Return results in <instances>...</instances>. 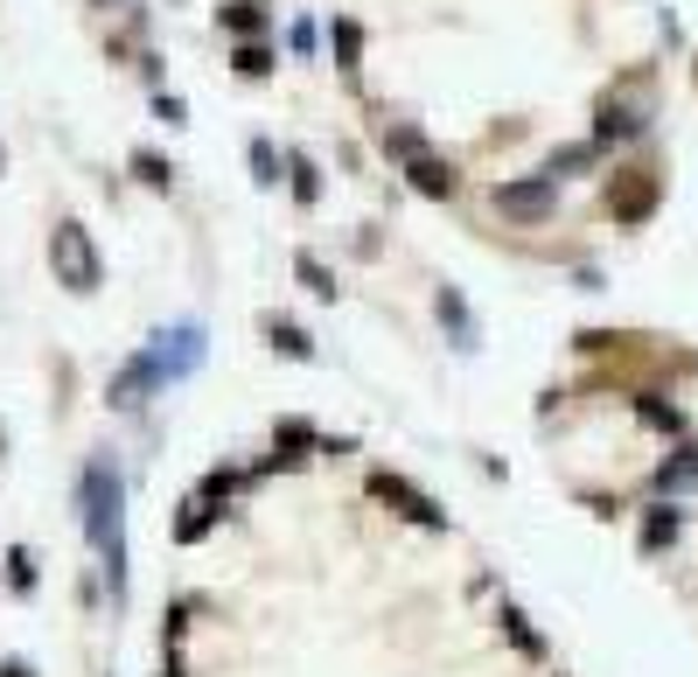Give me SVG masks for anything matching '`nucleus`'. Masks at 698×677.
I'll use <instances>...</instances> for the list:
<instances>
[{
	"mask_svg": "<svg viewBox=\"0 0 698 677\" xmlns=\"http://www.w3.org/2000/svg\"><path fill=\"white\" fill-rule=\"evenodd\" d=\"M85 524H91V544L106 552L112 566V587L126 580V503H119V475H112V461H91V475H85Z\"/></svg>",
	"mask_w": 698,
	"mask_h": 677,
	"instance_id": "obj_1",
	"label": "nucleus"
},
{
	"mask_svg": "<svg viewBox=\"0 0 698 677\" xmlns=\"http://www.w3.org/2000/svg\"><path fill=\"white\" fill-rule=\"evenodd\" d=\"M49 266H57V279L70 286V294H98V279H106L91 230L77 217H57V230H49Z\"/></svg>",
	"mask_w": 698,
	"mask_h": 677,
	"instance_id": "obj_2",
	"label": "nucleus"
},
{
	"mask_svg": "<svg viewBox=\"0 0 698 677\" xmlns=\"http://www.w3.org/2000/svg\"><path fill=\"white\" fill-rule=\"evenodd\" d=\"M657 203H663V175H657V161H622L608 175V217L615 224H650L657 217Z\"/></svg>",
	"mask_w": 698,
	"mask_h": 677,
	"instance_id": "obj_3",
	"label": "nucleus"
},
{
	"mask_svg": "<svg viewBox=\"0 0 698 677\" xmlns=\"http://www.w3.org/2000/svg\"><path fill=\"white\" fill-rule=\"evenodd\" d=\"M497 217L503 224H552L559 210V181L552 175H524V181H497Z\"/></svg>",
	"mask_w": 698,
	"mask_h": 677,
	"instance_id": "obj_4",
	"label": "nucleus"
},
{
	"mask_svg": "<svg viewBox=\"0 0 698 677\" xmlns=\"http://www.w3.org/2000/svg\"><path fill=\"white\" fill-rule=\"evenodd\" d=\"M371 497H377L384 510L412 517V524H426V531H441V524H448V510H441V503H426V497H420V489H412L405 475H392V468H377V475H371Z\"/></svg>",
	"mask_w": 698,
	"mask_h": 677,
	"instance_id": "obj_5",
	"label": "nucleus"
},
{
	"mask_svg": "<svg viewBox=\"0 0 698 677\" xmlns=\"http://www.w3.org/2000/svg\"><path fill=\"white\" fill-rule=\"evenodd\" d=\"M405 181H412V189H420L426 203H454V196H461V168L441 161V154H426V147L405 161Z\"/></svg>",
	"mask_w": 698,
	"mask_h": 677,
	"instance_id": "obj_6",
	"label": "nucleus"
},
{
	"mask_svg": "<svg viewBox=\"0 0 698 677\" xmlns=\"http://www.w3.org/2000/svg\"><path fill=\"white\" fill-rule=\"evenodd\" d=\"M650 112L629 106V98H601V112H593V147H615V140H636Z\"/></svg>",
	"mask_w": 698,
	"mask_h": 677,
	"instance_id": "obj_7",
	"label": "nucleus"
},
{
	"mask_svg": "<svg viewBox=\"0 0 698 677\" xmlns=\"http://www.w3.org/2000/svg\"><path fill=\"white\" fill-rule=\"evenodd\" d=\"M147 384H161V356H134V363H126V371L112 377V405H140L147 399Z\"/></svg>",
	"mask_w": 698,
	"mask_h": 677,
	"instance_id": "obj_8",
	"label": "nucleus"
},
{
	"mask_svg": "<svg viewBox=\"0 0 698 677\" xmlns=\"http://www.w3.org/2000/svg\"><path fill=\"white\" fill-rule=\"evenodd\" d=\"M657 489H663V497H685V489H698V448H691V440L663 454V468H657Z\"/></svg>",
	"mask_w": 698,
	"mask_h": 677,
	"instance_id": "obj_9",
	"label": "nucleus"
},
{
	"mask_svg": "<svg viewBox=\"0 0 698 677\" xmlns=\"http://www.w3.org/2000/svg\"><path fill=\"white\" fill-rule=\"evenodd\" d=\"M328 57H335V70H356V63H364V29H356L350 14L328 21Z\"/></svg>",
	"mask_w": 698,
	"mask_h": 677,
	"instance_id": "obj_10",
	"label": "nucleus"
},
{
	"mask_svg": "<svg viewBox=\"0 0 698 677\" xmlns=\"http://www.w3.org/2000/svg\"><path fill=\"white\" fill-rule=\"evenodd\" d=\"M307 448H315V426H307V420H287V426L273 433V468H294Z\"/></svg>",
	"mask_w": 698,
	"mask_h": 677,
	"instance_id": "obj_11",
	"label": "nucleus"
},
{
	"mask_svg": "<svg viewBox=\"0 0 698 677\" xmlns=\"http://www.w3.org/2000/svg\"><path fill=\"white\" fill-rule=\"evenodd\" d=\"M224 29L238 42H258L266 36V8H258V0H224Z\"/></svg>",
	"mask_w": 698,
	"mask_h": 677,
	"instance_id": "obj_12",
	"label": "nucleus"
},
{
	"mask_svg": "<svg viewBox=\"0 0 698 677\" xmlns=\"http://www.w3.org/2000/svg\"><path fill=\"white\" fill-rule=\"evenodd\" d=\"M593 154H601V147H593V140H573V147H552V161H545V175H552V181H566V175H587V168H593Z\"/></svg>",
	"mask_w": 698,
	"mask_h": 677,
	"instance_id": "obj_13",
	"label": "nucleus"
},
{
	"mask_svg": "<svg viewBox=\"0 0 698 677\" xmlns=\"http://www.w3.org/2000/svg\"><path fill=\"white\" fill-rule=\"evenodd\" d=\"M670 538H678V510H670V503H657L650 517H642V552H663Z\"/></svg>",
	"mask_w": 698,
	"mask_h": 677,
	"instance_id": "obj_14",
	"label": "nucleus"
},
{
	"mask_svg": "<svg viewBox=\"0 0 698 677\" xmlns=\"http://www.w3.org/2000/svg\"><path fill=\"white\" fill-rule=\"evenodd\" d=\"M636 412H642V420H650L657 433H685V412L670 405V399H657V392H642V399H636Z\"/></svg>",
	"mask_w": 698,
	"mask_h": 677,
	"instance_id": "obj_15",
	"label": "nucleus"
},
{
	"mask_svg": "<svg viewBox=\"0 0 698 677\" xmlns=\"http://www.w3.org/2000/svg\"><path fill=\"white\" fill-rule=\"evenodd\" d=\"M441 322H454V343L461 350H475V322H469V307H461L454 286H441Z\"/></svg>",
	"mask_w": 698,
	"mask_h": 677,
	"instance_id": "obj_16",
	"label": "nucleus"
},
{
	"mask_svg": "<svg viewBox=\"0 0 698 677\" xmlns=\"http://www.w3.org/2000/svg\"><path fill=\"white\" fill-rule=\"evenodd\" d=\"M294 273L307 279V294H315V301H335V279H328V266H322L315 252H301V258H294Z\"/></svg>",
	"mask_w": 698,
	"mask_h": 677,
	"instance_id": "obj_17",
	"label": "nucleus"
},
{
	"mask_svg": "<svg viewBox=\"0 0 698 677\" xmlns=\"http://www.w3.org/2000/svg\"><path fill=\"white\" fill-rule=\"evenodd\" d=\"M230 70H238V77H273V49H266V42H238Z\"/></svg>",
	"mask_w": 698,
	"mask_h": 677,
	"instance_id": "obj_18",
	"label": "nucleus"
},
{
	"mask_svg": "<svg viewBox=\"0 0 698 677\" xmlns=\"http://www.w3.org/2000/svg\"><path fill=\"white\" fill-rule=\"evenodd\" d=\"M134 175L147 181V189H168V181H175V168H168V161H161L154 147H140V154H134Z\"/></svg>",
	"mask_w": 698,
	"mask_h": 677,
	"instance_id": "obj_19",
	"label": "nucleus"
},
{
	"mask_svg": "<svg viewBox=\"0 0 698 677\" xmlns=\"http://www.w3.org/2000/svg\"><path fill=\"white\" fill-rule=\"evenodd\" d=\"M266 335H273V350H287V356H315V343H307L301 322H273Z\"/></svg>",
	"mask_w": 698,
	"mask_h": 677,
	"instance_id": "obj_20",
	"label": "nucleus"
},
{
	"mask_svg": "<svg viewBox=\"0 0 698 677\" xmlns=\"http://www.w3.org/2000/svg\"><path fill=\"white\" fill-rule=\"evenodd\" d=\"M252 181H258V189H273V181H279V154H273V140H252Z\"/></svg>",
	"mask_w": 698,
	"mask_h": 677,
	"instance_id": "obj_21",
	"label": "nucleus"
},
{
	"mask_svg": "<svg viewBox=\"0 0 698 677\" xmlns=\"http://www.w3.org/2000/svg\"><path fill=\"white\" fill-rule=\"evenodd\" d=\"M210 517H217V503H210V497H196V510H183L175 538H203V531H210Z\"/></svg>",
	"mask_w": 698,
	"mask_h": 677,
	"instance_id": "obj_22",
	"label": "nucleus"
},
{
	"mask_svg": "<svg viewBox=\"0 0 698 677\" xmlns=\"http://www.w3.org/2000/svg\"><path fill=\"white\" fill-rule=\"evenodd\" d=\"M294 196H301V203H315V196H322V175H315V161H294Z\"/></svg>",
	"mask_w": 698,
	"mask_h": 677,
	"instance_id": "obj_23",
	"label": "nucleus"
},
{
	"mask_svg": "<svg viewBox=\"0 0 698 677\" xmlns=\"http://www.w3.org/2000/svg\"><path fill=\"white\" fill-rule=\"evenodd\" d=\"M154 112H161L168 126H183V119H189V112H183V98H168V91H161V98H154Z\"/></svg>",
	"mask_w": 698,
	"mask_h": 677,
	"instance_id": "obj_24",
	"label": "nucleus"
},
{
	"mask_svg": "<svg viewBox=\"0 0 698 677\" xmlns=\"http://www.w3.org/2000/svg\"><path fill=\"white\" fill-rule=\"evenodd\" d=\"M0 677H29V664H0Z\"/></svg>",
	"mask_w": 698,
	"mask_h": 677,
	"instance_id": "obj_25",
	"label": "nucleus"
},
{
	"mask_svg": "<svg viewBox=\"0 0 698 677\" xmlns=\"http://www.w3.org/2000/svg\"><path fill=\"white\" fill-rule=\"evenodd\" d=\"M0 175H8V154H0Z\"/></svg>",
	"mask_w": 698,
	"mask_h": 677,
	"instance_id": "obj_26",
	"label": "nucleus"
},
{
	"mask_svg": "<svg viewBox=\"0 0 698 677\" xmlns=\"http://www.w3.org/2000/svg\"><path fill=\"white\" fill-rule=\"evenodd\" d=\"M0 448H8V433H0Z\"/></svg>",
	"mask_w": 698,
	"mask_h": 677,
	"instance_id": "obj_27",
	"label": "nucleus"
},
{
	"mask_svg": "<svg viewBox=\"0 0 698 677\" xmlns=\"http://www.w3.org/2000/svg\"><path fill=\"white\" fill-rule=\"evenodd\" d=\"M258 8H266V0H258Z\"/></svg>",
	"mask_w": 698,
	"mask_h": 677,
	"instance_id": "obj_28",
	"label": "nucleus"
},
{
	"mask_svg": "<svg viewBox=\"0 0 698 677\" xmlns=\"http://www.w3.org/2000/svg\"><path fill=\"white\" fill-rule=\"evenodd\" d=\"M106 8H112V0H106Z\"/></svg>",
	"mask_w": 698,
	"mask_h": 677,
	"instance_id": "obj_29",
	"label": "nucleus"
}]
</instances>
